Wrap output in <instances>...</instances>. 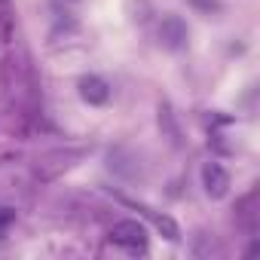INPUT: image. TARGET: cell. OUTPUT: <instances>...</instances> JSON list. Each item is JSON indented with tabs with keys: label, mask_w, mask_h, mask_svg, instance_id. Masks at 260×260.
<instances>
[{
	"label": "cell",
	"mask_w": 260,
	"mask_h": 260,
	"mask_svg": "<svg viewBox=\"0 0 260 260\" xmlns=\"http://www.w3.org/2000/svg\"><path fill=\"white\" fill-rule=\"evenodd\" d=\"M162 40H169V46H178L181 40H187V28L178 22V19H169L162 25Z\"/></svg>",
	"instance_id": "5"
},
{
	"label": "cell",
	"mask_w": 260,
	"mask_h": 260,
	"mask_svg": "<svg viewBox=\"0 0 260 260\" xmlns=\"http://www.w3.org/2000/svg\"><path fill=\"white\" fill-rule=\"evenodd\" d=\"M80 95H83V101H89V104H104V101L110 98V86H107L101 77L89 74V77L80 80Z\"/></svg>",
	"instance_id": "3"
},
{
	"label": "cell",
	"mask_w": 260,
	"mask_h": 260,
	"mask_svg": "<svg viewBox=\"0 0 260 260\" xmlns=\"http://www.w3.org/2000/svg\"><path fill=\"white\" fill-rule=\"evenodd\" d=\"M141 211H144V214H147V217L156 223V230H159V233H162L169 242H178V239H181V230H178V223H175L172 217H166V214H156V211H150V208H141Z\"/></svg>",
	"instance_id": "4"
},
{
	"label": "cell",
	"mask_w": 260,
	"mask_h": 260,
	"mask_svg": "<svg viewBox=\"0 0 260 260\" xmlns=\"http://www.w3.org/2000/svg\"><path fill=\"white\" fill-rule=\"evenodd\" d=\"M110 242L125 251H144L147 248V230L138 220H119L110 230Z\"/></svg>",
	"instance_id": "1"
},
{
	"label": "cell",
	"mask_w": 260,
	"mask_h": 260,
	"mask_svg": "<svg viewBox=\"0 0 260 260\" xmlns=\"http://www.w3.org/2000/svg\"><path fill=\"white\" fill-rule=\"evenodd\" d=\"M13 220H16V211L13 208H0V230H7Z\"/></svg>",
	"instance_id": "6"
},
{
	"label": "cell",
	"mask_w": 260,
	"mask_h": 260,
	"mask_svg": "<svg viewBox=\"0 0 260 260\" xmlns=\"http://www.w3.org/2000/svg\"><path fill=\"white\" fill-rule=\"evenodd\" d=\"M202 187L211 199H223L230 193V172L220 162H205L202 169Z\"/></svg>",
	"instance_id": "2"
}]
</instances>
